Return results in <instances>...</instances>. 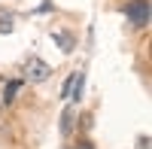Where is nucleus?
Wrapping results in <instances>:
<instances>
[{
	"instance_id": "obj_2",
	"label": "nucleus",
	"mask_w": 152,
	"mask_h": 149,
	"mask_svg": "<svg viewBox=\"0 0 152 149\" xmlns=\"http://www.w3.org/2000/svg\"><path fill=\"white\" fill-rule=\"evenodd\" d=\"M49 76H52V67H49L43 58H31L28 64H24V79L28 82H46Z\"/></svg>"
},
{
	"instance_id": "obj_9",
	"label": "nucleus",
	"mask_w": 152,
	"mask_h": 149,
	"mask_svg": "<svg viewBox=\"0 0 152 149\" xmlns=\"http://www.w3.org/2000/svg\"><path fill=\"white\" fill-rule=\"evenodd\" d=\"M76 149H94V143H91V140H79V143H76Z\"/></svg>"
},
{
	"instance_id": "obj_7",
	"label": "nucleus",
	"mask_w": 152,
	"mask_h": 149,
	"mask_svg": "<svg viewBox=\"0 0 152 149\" xmlns=\"http://www.w3.org/2000/svg\"><path fill=\"white\" fill-rule=\"evenodd\" d=\"M6 31H12V15H6L0 9V34H6Z\"/></svg>"
},
{
	"instance_id": "obj_8",
	"label": "nucleus",
	"mask_w": 152,
	"mask_h": 149,
	"mask_svg": "<svg viewBox=\"0 0 152 149\" xmlns=\"http://www.w3.org/2000/svg\"><path fill=\"white\" fill-rule=\"evenodd\" d=\"M73 79H76V73H70V76L64 79V85H61V97H64V101L70 97V88H73Z\"/></svg>"
},
{
	"instance_id": "obj_6",
	"label": "nucleus",
	"mask_w": 152,
	"mask_h": 149,
	"mask_svg": "<svg viewBox=\"0 0 152 149\" xmlns=\"http://www.w3.org/2000/svg\"><path fill=\"white\" fill-rule=\"evenodd\" d=\"M70 131H73V110H64V116H61V134L67 137Z\"/></svg>"
},
{
	"instance_id": "obj_1",
	"label": "nucleus",
	"mask_w": 152,
	"mask_h": 149,
	"mask_svg": "<svg viewBox=\"0 0 152 149\" xmlns=\"http://www.w3.org/2000/svg\"><path fill=\"white\" fill-rule=\"evenodd\" d=\"M125 15L134 28H146L149 24V0H131L128 6H125Z\"/></svg>"
},
{
	"instance_id": "obj_5",
	"label": "nucleus",
	"mask_w": 152,
	"mask_h": 149,
	"mask_svg": "<svg viewBox=\"0 0 152 149\" xmlns=\"http://www.w3.org/2000/svg\"><path fill=\"white\" fill-rule=\"evenodd\" d=\"M82 88H85V79H82V73H76V79H73V88H70V97H67V101H79V97H82Z\"/></svg>"
},
{
	"instance_id": "obj_3",
	"label": "nucleus",
	"mask_w": 152,
	"mask_h": 149,
	"mask_svg": "<svg viewBox=\"0 0 152 149\" xmlns=\"http://www.w3.org/2000/svg\"><path fill=\"white\" fill-rule=\"evenodd\" d=\"M52 40H55V46L61 49V52H73V49H76V37L70 31H55Z\"/></svg>"
},
{
	"instance_id": "obj_4",
	"label": "nucleus",
	"mask_w": 152,
	"mask_h": 149,
	"mask_svg": "<svg viewBox=\"0 0 152 149\" xmlns=\"http://www.w3.org/2000/svg\"><path fill=\"white\" fill-rule=\"evenodd\" d=\"M18 88H21V79H15V82H6V85H3V104H12V101H15Z\"/></svg>"
}]
</instances>
